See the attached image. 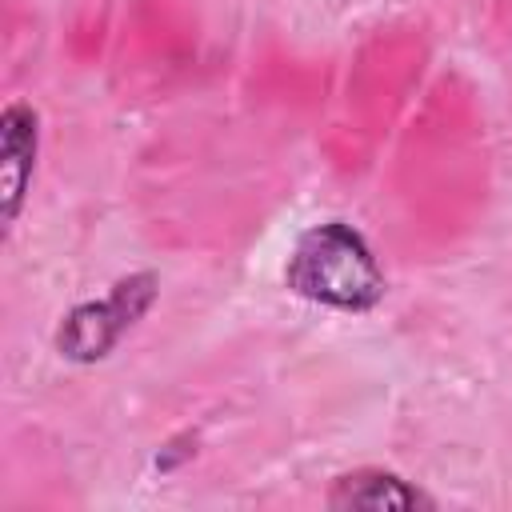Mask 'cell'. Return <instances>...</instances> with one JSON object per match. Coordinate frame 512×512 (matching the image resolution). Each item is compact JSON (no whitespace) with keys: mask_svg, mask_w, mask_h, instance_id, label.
Here are the masks:
<instances>
[{"mask_svg":"<svg viewBox=\"0 0 512 512\" xmlns=\"http://www.w3.org/2000/svg\"><path fill=\"white\" fill-rule=\"evenodd\" d=\"M328 508H368V512H392V508H436V500L408 484L404 476L388 468H356L332 480L328 488Z\"/></svg>","mask_w":512,"mask_h":512,"instance_id":"cell-4","label":"cell"},{"mask_svg":"<svg viewBox=\"0 0 512 512\" xmlns=\"http://www.w3.org/2000/svg\"><path fill=\"white\" fill-rule=\"evenodd\" d=\"M40 144V116L28 100H12L0 112V192H4V224H16L24 192L32 184Z\"/></svg>","mask_w":512,"mask_h":512,"instance_id":"cell-3","label":"cell"},{"mask_svg":"<svg viewBox=\"0 0 512 512\" xmlns=\"http://www.w3.org/2000/svg\"><path fill=\"white\" fill-rule=\"evenodd\" d=\"M284 284L288 292L336 312H368L388 292L372 244L348 220H324L300 232L284 264Z\"/></svg>","mask_w":512,"mask_h":512,"instance_id":"cell-1","label":"cell"},{"mask_svg":"<svg viewBox=\"0 0 512 512\" xmlns=\"http://www.w3.org/2000/svg\"><path fill=\"white\" fill-rule=\"evenodd\" d=\"M156 292H160L156 272H132V276L116 280L108 288V296L84 300L64 316V324L56 328V352L72 364L104 360L124 340V332L152 308Z\"/></svg>","mask_w":512,"mask_h":512,"instance_id":"cell-2","label":"cell"}]
</instances>
